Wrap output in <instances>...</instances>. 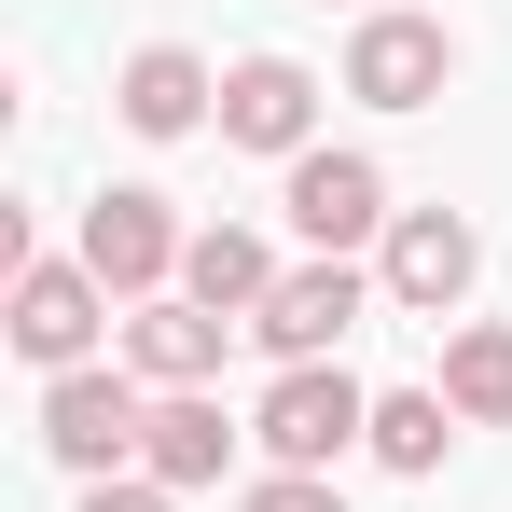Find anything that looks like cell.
<instances>
[{"instance_id": "cell-5", "label": "cell", "mask_w": 512, "mask_h": 512, "mask_svg": "<svg viewBox=\"0 0 512 512\" xmlns=\"http://www.w3.org/2000/svg\"><path fill=\"white\" fill-rule=\"evenodd\" d=\"M443 84H457V42H443L429 14H360V42H346V97H374V111H429Z\"/></svg>"}, {"instance_id": "cell-12", "label": "cell", "mask_w": 512, "mask_h": 512, "mask_svg": "<svg viewBox=\"0 0 512 512\" xmlns=\"http://www.w3.org/2000/svg\"><path fill=\"white\" fill-rule=\"evenodd\" d=\"M222 457H236V429H222V402H194V388H167L153 402V443H139V485H222Z\"/></svg>"}, {"instance_id": "cell-7", "label": "cell", "mask_w": 512, "mask_h": 512, "mask_svg": "<svg viewBox=\"0 0 512 512\" xmlns=\"http://www.w3.org/2000/svg\"><path fill=\"white\" fill-rule=\"evenodd\" d=\"M222 139H250V153H319V84H305L291 56H236V70H222Z\"/></svg>"}, {"instance_id": "cell-16", "label": "cell", "mask_w": 512, "mask_h": 512, "mask_svg": "<svg viewBox=\"0 0 512 512\" xmlns=\"http://www.w3.org/2000/svg\"><path fill=\"white\" fill-rule=\"evenodd\" d=\"M236 512H346V499H333V471H277V485H250Z\"/></svg>"}, {"instance_id": "cell-4", "label": "cell", "mask_w": 512, "mask_h": 512, "mask_svg": "<svg viewBox=\"0 0 512 512\" xmlns=\"http://www.w3.org/2000/svg\"><path fill=\"white\" fill-rule=\"evenodd\" d=\"M291 222H305L319 263H346L360 236H388L402 208H388V167L374 153H291Z\"/></svg>"}, {"instance_id": "cell-11", "label": "cell", "mask_w": 512, "mask_h": 512, "mask_svg": "<svg viewBox=\"0 0 512 512\" xmlns=\"http://www.w3.org/2000/svg\"><path fill=\"white\" fill-rule=\"evenodd\" d=\"M222 333H236V319H208V305H194V291H153V305H139V333H125V360H139V374H153V388H208V374H222Z\"/></svg>"}, {"instance_id": "cell-1", "label": "cell", "mask_w": 512, "mask_h": 512, "mask_svg": "<svg viewBox=\"0 0 512 512\" xmlns=\"http://www.w3.org/2000/svg\"><path fill=\"white\" fill-rule=\"evenodd\" d=\"M250 443L277 457V471H333L346 443H374V402L346 388L333 360H305V374H277L263 388V416H250Z\"/></svg>"}, {"instance_id": "cell-2", "label": "cell", "mask_w": 512, "mask_h": 512, "mask_svg": "<svg viewBox=\"0 0 512 512\" xmlns=\"http://www.w3.org/2000/svg\"><path fill=\"white\" fill-rule=\"evenodd\" d=\"M180 250H194V236L167 222V194H139V180H111V194L84 208V277L125 291V305H153V291L180 277Z\"/></svg>"}, {"instance_id": "cell-15", "label": "cell", "mask_w": 512, "mask_h": 512, "mask_svg": "<svg viewBox=\"0 0 512 512\" xmlns=\"http://www.w3.org/2000/svg\"><path fill=\"white\" fill-rule=\"evenodd\" d=\"M457 402H443V388H388V402H374V457H388V471H443V443H457Z\"/></svg>"}, {"instance_id": "cell-8", "label": "cell", "mask_w": 512, "mask_h": 512, "mask_svg": "<svg viewBox=\"0 0 512 512\" xmlns=\"http://www.w3.org/2000/svg\"><path fill=\"white\" fill-rule=\"evenodd\" d=\"M346 319H360V277H346V263H291V277L263 291V319H250V333L277 346L291 374H305V360H333V346H346Z\"/></svg>"}, {"instance_id": "cell-10", "label": "cell", "mask_w": 512, "mask_h": 512, "mask_svg": "<svg viewBox=\"0 0 512 512\" xmlns=\"http://www.w3.org/2000/svg\"><path fill=\"white\" fill-rule=\"evenodd\" d=\"M180 291H194L208 319H263V291H277V250H263L250 222H208V236L180 250Z\"/></svg>"}, {"instance_id": "cell-3", "label": "cell", "mask_w": 512, "mask_h": 512, "mask_svg": "<svg viewBox=\"0 0 512 512\" xmlns=\"http://www.w3.org/2000/svg\"><path fill=\"white\" fill-rule=\"evenodd\" d=\"M42 443H56V471L111 485V471L153 443V416H139V388H125V374H97V360H84V374H56V388H42Z\"/></svg>"}, {"instance_id": "cell-6", "label": "cell", "mask_w": 512, "mask_h": 512, "mask_svg": "<svg viewBox=\"0 0 512 512\" xmlns=\"http://www.w3.org/2000/svg\"><path fill=\"white\" fill-rule=\"evenodd\" d=\"M97 305H111V291H97L84 263H28V277H14V346H28L42 374H84L97 360Z\"/></svg>"}, {"instance_id": "cell-14", "label": "cell", "mask_w": 512, "mask_h": 512, "mask_svg": "<svg viewBox=\"0 0 512 512\" xmlns=\"http://www.w3.org/2000/svg\"><path fill=\"white\" fill-rule=\"evenodd\" d=\"M443 402H457L471 429H512V333L499 319H471V333L443 346Z\"/></svg>"}, {"instance_id": "cell-9", "label": "cell", "mask_w": 512, "mask_h": 512, "mask_svg": "<svg viewBox=\"0 0 512 512\" xmlns=\"http://www.w3.org/2000/svg\"><path fill=\"white\" fill-rule=\"evenodd\" d=\"M471 222H457V208H402V222H388V305H416V319H443V305H457V291H471Z\"/></svg>"}, {"instance_id": "cell-13", "label": "cell", "mask_w": 512, "mask_h": 512, "mask_svg": "<svg viewBox=\"0 0 512 512\" xmlns=\"http://www.w3.org/2000/svg\"><path fill=\"white\" fill-rule=\"evenodd\" d=\"M208 70H194V56H180V42H153V56H125V84H111V111H125V125H139V139H194V125H208Z\"/></svg>"}, {"instance_id": "cell-17", "label": "cell", "mask_w": 512, "mask_h": 512, "mask_svg": "<svg viewBox=\"0 0 512 512\" xmlns=\"http://www.w3.org/2000/svg\"><path fill=\"white\" fill-rule=\"evenodd\" d=\"M84 512H167V485H97Z\"/></svg>"}]
</instances>
